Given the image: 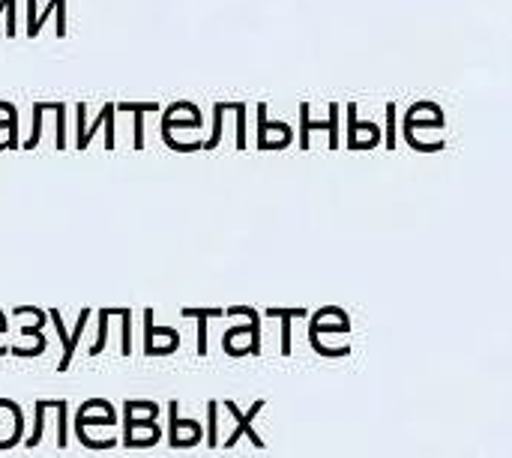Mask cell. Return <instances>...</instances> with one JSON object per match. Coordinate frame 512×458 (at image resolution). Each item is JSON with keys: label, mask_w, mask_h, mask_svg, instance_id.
<instances>
[{"label": "cell", "mask_w": 512, "mask_h": 458, "mask_svg": "<svg viewBox=\"0 0 512 458\" xmlns=\"http://www.w3.org/2000/svg\"><path fill=\"white\" fill-rule=\"evenodd\" d=\"M45 114H48L45 102H33V126H30V135L21 141L24 150H36V144L42 141V120H45Z\"/></svg>", "instance_id": "cell-15"}, {"label": "cell", "mask_w": 512, "mask_h": 458, "mask_svg": "<svg viewBox=\"0 0 512 458\" xmlns=\"http://www.w3.org/2000/svg\"><path fill=\"white\" fill-rule=\"evenodd\" d=\"M6 333H9V318L0 312V357L9 354V345H6Z\"/></svg>", "instance_id": "cell-18"}, {"label": "cell", "mask_w": 512, "mask_h": 458, "mask_svg": "<svg viewBox=\"0 0 512 458\" xmlns=\"http://www.w3.org/2000/svg\"><path fill=\"white\" fill-rule=\"evenodd\" d=\"M45 351H48V339H45V333L18 336V342H15V345H9V354H12V357H24V360H33V357H39V354H45Z\"/></svg>", "instance_id": "cell-13"}, {"label": "cell", "mask_w": 512, "mask_h": 458, "mask_svg": "<svg viewBox=\"0 0 512 458\" xmlns=\"http://www.w3.org/2000/svg\"><path fill=\"white\" fill-rule=\"evenodd\" d=\"M168 447L183 450V447H195L201 441V429L192 420H180L177 417V402H168Z\"/></svg>", "instance_id": "cell-6"}, {"label": "cell", "mask_w": 512, "mask_h": 458, "mask_svg": "<svg viewBox=\"0 0 512 458\" xmlns=\"http://www.w3.org/2000/svg\"><path fill=\"white\" fill-rule=\"evenodd\" d=\"M120 357H129L132 354V309H123L120 315Z\"/></svg>", "instance_id": "cell-17"}, {"label": "cell", "mask_w": 512, "mask_h": 458, "mask_svg": "<svg viewBox=\"0 0 512 458\" xmlns=\"http://www.w3.org/2000/svg\"><path fill=\"white\" fill-rule=\"evenodd\" d=\"M159 420V405L150 399H126L123 402V426H135V423H156Z\"/></svg>", "instance_id": "cell-10"}, {"label": "cell", "mask_w": 512, "mask_h": 458, "mask_svg": "<svg viewBox=\"0 0 512 458\" xmlns=\"http://www.w3.org/2000/svg\"><path fill=\"white\" fill-rule=\"evenodd\" d=\"M75 114H78V141H75L78 150H87L90 138H93L99 129H105V150H114V147H117V129H114L117 105H114V102H105V105L99 108V114L93 117V123H87V105H84V102L75 105Z\"/></svg>", "instance_id": "cell-1"}, {"label": "cell", "mask_w": 512, "mask_h": 458, "mask_svg": "<svg viewBox=\"0 0 512 458\" xmlns=\"http://www.w3.org/2000/svg\"><path fill=\"white\" fill-rule=\"evenodd\" d=\"M90 318H93V309H81V312H78V321H75V327H72V333H69V339H66V345H63V357H60V363H57V372H66V369L72 366V357H75V351H78V342H81V336H84Z\"/></svg>", "instance_id": "cell-12"}, {"label": "cell", "mask_w": 512, "mask_h": 458, "mask_svg": "<svg viewBox=\"0 0 512 458\" xmlns=\"http://www.w3.org/2000/svg\"><path fill=\"white\" fill-rule=\"evenodd\" d=\"M54 18V33L63 39L69 33V0H48L45 6H39V0H27V27L24 36L36 39L42 33V24Z\"/></svg>", "instance_id": "cell-2"}, {"label": "cell", "mask_w": 512, "mask_h": 458, "mask_svg": "<svg viewBox=\"0 0 512 458\" xmlns=\"http://www.w3.org/2000/svg\"><path fill=\"white\" fill-rule=\"evenodd\" d=\"M0 18H6V36H18V0H0Z\"/></svg>", "instance_id": "cell-16"}, {"label": "cell", "mask_w": 512, "mask_h": 458, "mask_svg": "<svg viewBox=\"0 0 512 458\" xmlns=\"http://www.w3.org/2000/svg\"><path fill=\"white\" fill-rule=\"evenodd\" d=\"M21 138H18V111L12 102H0V153L3 150H18Z\"/></svg>", "instance_id": "cell-9"}, {"label": "cell", "mask_w": 512, "mask_h": 458, "mask_svg": "<svg viewBox=\"0 0 512 458\" xmlns=\"http://www.w3.org/2000/svg\"><path fill=\"white\" fill-rule=\"evenodd\" d=\"M24 411L12 399H0V450H12L24 441Z\"/></svg>", "instance_id": "cell-4"}, {"label": "cell", "mask_w": 512, "mask_h": 458, "mask_svg": "<svg viewBox=\"0 0 512 458\" xmlns=\"http://www.w3.org/2000/svg\"><path fill=\"white\" fill-rule=\"evenodd\" d=\"M75 438L87 450H114L120 447V426H75Z\"/></svg>", "instance_id": "cell-7"}, {"label": "cell", "mask_w": 512, "mask_h": 458, "mask_svg": "<svg viewBox=\"0 0 512 458\" xmlns=\"http://www.w3.org/2000/svg\"><path fill=\"white\" fill-rule=\"evenodd\" d=\"M75 426H123L117 423V408L108 399H87L75 411Z\"/></svg>", "instance_id": "cell-5"}, {"label": "cell", "mask_w": 512, "mask_h": 458, "mask_svg": "<svg viewBox=\"0 0 512 458\" xmlns=\"http://www.w3.org/2000/svg\"><path fill=\"white\" fill-rule=\"evenodd\" d=\"M180 348V336L171 327H156L153 309H144V354L147 357H168Z\"/></svg>", "instance_id": "cell-3"}, {"label": "cell", "mask_w": 512, "mask_h": 458, "mask_svg": "<svg viewBox=\"0 0 512 458\" xmlns=\"http://www.w3.org/2000/svg\"><path fill=\"white\" fill-rule=\"evenodd\" d=\"M12 321H18L21 336H33V333H42V327L48 321V312L39 309V306H15L12 309Z\"/></svg>", "instance_id": "cell-11"}, {"label": "cell", "mask_w": 512, "mask_h": 458, "mask_svg": "<svg viewBox=\"0 0 512 458\" xmlns=\"http://www.w3.org/2000/svg\"><path fill=\"white\" fill-rule=\"evenodd\" d=\"M162 441V429L159 423H135V426H123V438L120 447L123 450H150Z\"/></svg>", "instance_id": "cell-8"}, {"label": "cell", "mask_w": 512, "mask_h": 458, "mask_svg": "<svg viewBox=\"0 0 512 458\" xmlns=\"http://www.w3.org/2000/svg\"><path fill=\"white\" fill-rule=\"evenodd\" d=\"M120 315V309H99L96 312V318H99V327H96V342L90 345V357H99L102 351H105V345H108V324H111V318H117Z\"/></svg>", "instance_id": "cell-14"}]
</instances>
